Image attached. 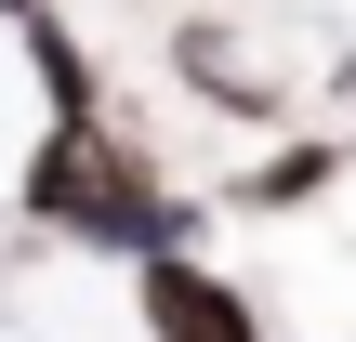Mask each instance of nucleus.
<instances>
[{"label": "nucleus", "mask_w": 356, "mask_h": 342, "mask_svg": "<svg viewBox=\"0 0 356 342\" xmlns=\"http://www.w3.org/2000/svg\"><path fill=\"white\" fill-rule=\"evenodd\" d=\"M172 66L198 79V105H225V119H251V132H264V119H291V92L264 79V53H238V26H211V13H198V26H172Z\"/></svg>", "instance_id": "4"}, {"label": "nucleus", "mask_w": 356, "mask_h": 342, "mask_svg": "<svg viewBox=\"0 0 356 342\" xmlns=\"http://www.w3.org/2000/svg\"><path fill=\"white\" fill-rule=\"evenodd\" d=\"M132 330L145 342H277V316H264V290L211 277L198 250H159V264H132Z\"/></svg>", "instance_id": "1"}, {"label": "nucleus", "mask_w": 356, "mask_h": 342, "mask_svg": "<svg viewBox=\"0 0 356 342\" xmlns=\"http://www.w3.org/2000/svg\"><path fill=\"white\" fill-rule=\"evenodd\" d=\"M343 171H356V145H343V132H291V145L238 158V185H225L211 211H238V224H291V211H317Z\"/></svg>", "instance_id": "2"}, {"label": "nucleus", "mask_w": 356, "mask_h": 342, "mask_svg": "<svg viewBox=\"0 0 356 342\" xmlns=\"http://www.w3.org/2000/svg\"><path fill=\"white\" fill-rule=\"evenodd\" d=\"M13 26V66H26V92H40V119H106V66H92V40L53 13V0H26V13H0Z\"/></svg>", "instance_id": "3"}]
</instances>
